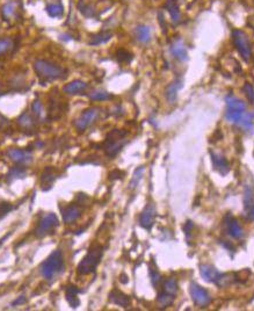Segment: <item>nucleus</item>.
Wrapping results in <instances>:
<instances>
[{
    "label": "nucleus",
    "mask_w": 254,
    "mask_h": 311,
    "mask_svg": "<svg viewBox=\"0 0 254 311\" xmlns=\"http://www.w3.org/2000/svg\"><path fill=\"white\" fill-rule=\"evenodd\" d=\"M103 257V248L99 244H93L88 249L87 253L81 259L79 265L77 267V272L79 275H88L94 273L98 268L99 264L101 263Z\"/></svg>",
    "instance_id": "obj_2"
},
{
    "label": "nucleus",
    "mask_w": 254,
    "mask_h": 311,
    "mask_svg": "<svg viewBox=\"0 0 254 311\" xmlns=\"http://www.w3.org/2000/svg\"><path fill=\"white\" fill-rule=\"evenodd\" d=\"M222 244L224 245V248H225V249L230 250V251H232V252L235 251V248H234V246H232V245L230 244V243H223V242H222Z\"/></svg>",
    "instance_id": "obj_44"
},
{
    "label": "nucleus",
    "mask_w": 254,
    "mask_h": 311,
    "mask_svg": "<svg viewBox=\"0 0 254 311\" xmlns=\"http://www.w3.org/2000/svg\"><path fill=\"white\" fill-rule=\"evenodd\" d=\"M210 156H212V162L215 170H216L221 176H227V174L230 172V165H229L227 158L213 151H210Z\"/></svg>",
    "instance_id": "obj_15"
},
{
    "label": "nucleus",
    "mask_w": 254,
    "mask_h": 311,
    "mask_svg": "<svg viewBox=\"0 0 254 311\" xmlns=\"http://www.w3.org/2000/svg\"><path fill=\"white\" fill-rule=\"evenodd\" d=\"M0 95H1V93H0Z\"/></svg>",
    "instance_id": "obj_48"
},
{
    "label": "nucleus",
    "mask_w": 254,
    "mask_h": 311,
    "mask_svg": "<svg viewBox=\"0 0 254 311\" xmlns=\"http://www.w3.org/2000/svg\"><path fill=\"white\" fill-rule=\"evenodd\" d=\"M193 228H194V224H193L192 221H188V222L185 224L184 231H185V234H186V236H187V237H188V235H191V234H192Z\"/></svg>",
    "instance_id": "obj_42"
},
{
    "label": "nucleus",
    "mask_w": 254,
    "mask_h": 311,
    "mask_svg": "<svg viewBox=\"0 0 254 311\" xmlns=\"http://www.w3.org/2000/svg\"><path fill=\"white\" fill-rule=\"evenodd\" d=\"M7 156L17 165H29L33 162V153H31L30 150L9 149L7 151Z\"/></svg>",
    "instance_id": "obj_12"
},
{
    "label": "nucleus",
    "mask_w": 254,
    "mask_h": 311,
    "mask_svg": "<svg viewBox=\"0 0 254 311\" xmlns=\"http://www.w3.org/2000/svg\"><path fill=\"white\" fill-rule=\"evenodd\" d=\"M182 88V80L181 79H175L173 83H171L169 86H167L166 88V92H165V95H166V99L169 102H174L175 100H177L178 98V93L180 89Z\"/></svg>",
    "instance_id": "obj_23"
},
{
    "label": "nucleus",
    "mask_w": 254,
    "mask_h": 311,
    "mask_svg": "<svg viewBox=\"0 0 254 311\" xmlns=\"http://www.w3.org/2000/svg\"><path fill=\"white\" fill-rule=\"evenodd\" d=\"M150 278H151V284L153 287H158V285L162 281V275L159 274V272L155 270V268H150Z\"/></svg>",
    "instance_id": "obj_40"
},
{
    "label": "nucleus",
    "mask_w": 254,
    "mask_h": 311,
    "mask_svg": "<svg viewBox=\"0 0 254 311\" xmlns=\"http://www.w3.org/2000/svg\"><path fill=\"white\" fill-rule=\"evenodd\" d=\"M79 293L80 291L76 287V286L70 285L65 288V299L71 308L76 309L79 307L80 301H79V299H78V294H79Z\"/></svg>",
    "instance_id": "obj_21"
},
{
    "label": "nucleus",
    "mask_w": 254,
    "mask_h": 311,
    "mask_svg": "<svg viewBox=\"0 0 254 311\" xmlns=\"http://www.w3.org/2000/svg\"><path fill=\"white\" fill-rule=\"evenodd\" d=\"M132 58H134V56H132V53H131V52H129L128 50H126V49H120V50H117V52H116V59L119 60L120 63L128 64V63H130V62H131Z\"/></svg>",
    "instance_id": "obj_35"
},
{
    "label": "nucleus",
    "mask_w": 254,
    "mask_h": 311,
    "mask_svg": "<svg viewBox=\"0 0 254 311\" xmlns=\"http://www.w3.org/2000/svg\"><path fill=\"white\" fill-rule=\"evenodd\" d=\"M45 9H46V13H48V15L50 17H53V19H59V17H62L64 14V6L60 1H55V2L49 3V5H46Z\"/></svg>",
    "instance_id": "obj_24"
},
{
    "label": "nucleus",
    "mask_w": 254,
    "mask_h": 311,
    "mask_svg": "<svg viewBox=\"0 0 254 311\" xmlns=\"http://www.w3.org/2000/svg\"><path fill=\"white\" fill-rule=\"evenodd\" d=\"M64 270V256L60 250H55L44 262L41 264L40 272L43 279L52 280Z\"/></svg>",
    "instance_id": "obj_4"
},
{
    "label": "nucleus",
    "mask_w": 254,
    "mask_h": 311,
    "mask_svg": "<svg viewBox=\"0 0 254 311\" xmlns=\"http://www.w3.org/2000/svg\"><path fill=\"white\" fill-rule=\"evenodd\" d=\"M170 51L172 53V56H173L175 59L180 60V62H185V60L188 59L187 48H186V45L182 40H175L170 46Z\"/></svg>",
    "instance_id": "obj_17"
},
{
    "label": "nucleus",
    "mask_w": 254,
    "mask_h": 311,
    "mask_svg": "<svg viewBox=\"0 0 254 311\" xmlns=\"http://www.w3.org/2000/svg\"><path fill=\"white\" fill-rule=\"evenodd\" d=\"M36 119H34L33 115L29 114L28 112H24L23 114H21L19 119H17V124L23 129L31 130L35 127V123H36Z\"/></svg>",
    "instance_id": "obj_25"
},
{
    "label": "nucleus",
    "mask_w": 254,
    "mask_h": 311,
    "mask_svg": "<svg viewBox=\"0 0 254 311\" xmlns=\"http://www.w3.org/2000/svg\"><path fill=\"white\" fill-rule=\"evenodd\" d=\"M227 228L229 231V235L235 239H241L244 236V230H243L242 225L236 219H234L231 215H228L227 219Z\"/></svg>",
    "instance_id": "obj_19"
},
{
    "label": "nucleus",
    "mask_w": 254,
    "mask_h": 311,
    "mask_svg": "<svg viewBox=\"0 0 254 311\" xmlns=\"http://www.w3.org/2000/svg\"><path fill=\"white\" fill-rule=\"evenodd\" d=\"M26 169L22 165H19V166H14L12 167V169L9 170L8 174H7V178L9 179V180H14V179H19V178H23L24 176H26Z\"/></svg>",
    "instance_id": "obj_34"
},
{
    "label": "nucleus",
    "mask_w": 254,
    "mask_h": 311,
    "mask_svg": "<svg viewBox=\"0 0 254 311\" xmlns=\"http://www.w3.org/2000/svg\"><path fill=\"white\" fill-rule=\"evenodd\" d=\"M175 296L169 294L166 292H160L158 296H157V303L160 306V308H167V307H171L174 303Z\"/></svg>",
    "instance_id": "obj_27"
},
{
    "label": "nucleus",
    "mask_w": 254,
    "mask_h": 311,
    "mask_svg": "<svg viewBox=\"0 0 254 311\" xmlns=\"http://www.w3.org/2000/svg\"><path fill=\"white\" fill-rule=\"evenodd\" d=\"M120 281L122 282V284H128V277L126 274H122L120 277Z\"/></svg>",
    "instance_id": "obj_46"
},
{
    "label": "nucleus",
    "mask_w": 254,
    "mask_h": 311,
    "mask_svg": "<svg viewBox=\"0 0 254 311\" xmlns=\"http://www.w3.org/2000/svg\"><path fill=\"white\" fill-rule=\"evenodd\" d=\"M189 293H191L193 302L200 308H206V307L212 305V298H210L209 293L196 282H192L189 286Z\"/></svg>",
    "instance_id": "obj_8"
},
{
    "label": "nucleus",
    "mask_w": 254,
    "mask_h": 311,
    "mask_svg": "<svg viewBox=\"0 0 254 311\" xmlns=\"http://www.w3.org/2000/svg\"><path fill=\"white\" fill-rule=\"evenodd\" d=\"M112 98L113 95L107 91H103V89H96V91L89 94V99L93 100V101H107V100H110Z\"/></svg>",
    "instance_id": "obj_32"
},
{
    "label": "nucleus",
    "mask_w": 254,
    "mask_h": 311,
    "mask_svg": "<svg viewBox=\"0 0 254 311\" xmlns=\"http://www.w3.org/2000/svg\"><path fill=\"white\" fill-rule=\"evenodd\" d=\"M243 92H244L246 98H248L249 102L251 103V105H254V87H253V85L250 84V83H246L244 85V87H243Z\"/></svg>",
    "instance_id": "obj_39"
},
{
    "label": "nucleus",
    "mask_w": 254,
    "mask_h": 311,
    "mask_svg": "<svg viewBox=\"0 0 254 311\" xmlns=\"http://www.w3.org/2000/svg\"><path fill=\"white\" fill-rule=\"evenodd\" d=\"M13 48V41L10 38H1L0 40V55H5Z\"/></svg>",
    "instance_id": "obj_38"
},
{
    "label": "nucleus",
    "mask_w": 254,
    "mask_h": 311,
    "mask_svg": "<svg viewBox=\"0 0 254 311\" xmlns=\"http://www.w3.org/2000/svg\"><path fill=\"white\" fill-rule=\"evenodd\" d=\"M99 113H100L99 108H96V107H92V108L84 110V112L78 116V119L74 121V127L77 128V130L83 133V131H85L87 128L91 127L92 124L95 122L99 116Z\"/></svg>",
    "instance_id": "obj_10"
},
{
    "label": "nucleus",
    "mask_w": 254,
    "mask_h": 311,
    "mask_svg": "<svg viewBox=\"0 0 254 311\" xmlns=\"http://www.w3.org/2000/svg\"><path fill=\"white\" fill-rule=\"evenodd\" d=\"M88 85L87 83H85L83 80H73L71 83L66 84L65 86L63 87V92L65 93L66 95H77V94H81L84 93L86 89H87Z\"/></svg>",
    "instance_id": "obj_18"
},
{
    "label": "nucleus",
    "mask_w": 254,
    "mask_h": 311,
    "mask_svg": "<svg viewBox=\"0 0 254 311\" xmlns=\"http://www.w3.org/2000/svg\"><path fill=\"white\" fill-rule=\"evenodd\" d=\"M166 9L169 10L170 15H171V19L173 22H179L180 21V17H181V13H180V9H179V6L178 3L174 1V0H167L166 2Z\"/></svg>",
    "instance_id": "obj_26"
},
{
    "label": "nucleus",
    "mask_w": 254,
    "mask_h": 311,
    "mask_svg": "<svg viewBox=\"0 0 254 311\" xmlns=\"http://www.w3.org/2000/svg\"><path fill=\"white\" fill-rule=\"evenodd\" d=\"M156 207L152 203H148L145 206V208L143 209V212L139 216V224L142 228H144L145 230H151L153 224H155L156 220Z\"/></svg>",
    "instance_id": "obj_13"
},
{
    "label": "nucleus",
    "mask_w": 254,
    "mask_h": 311,
    "mask_svg": "<svg viewBox=\"0 0 254 311\" xmlns=\"http://www.w3.org/2000/svg\"><path fill=\"white\" fill-rule=\"evenodd\" d=\"M200 274H201V277L205 281L218 285L220 287H224V286L229 285V282H230V279H228L229 275L221 273L213 265H207V264L200 265Z\"/></svg>",
    "instance_id": "obj_6"
},
{
    "label": "nucleus",
    "mask_w": 254,
    "mask_h": 311,
    "mask_svg": "<svg viewBox=\"0 0 254 311\" xmlns=\"http://www.w3.org/2000/svg\"><path fill=\"white\" fill-rule=\"evenodd\" d=\"M13 209H14V207L12 203H9L7 201H2L1 200V201H0V221H1L6 215H8Z\"/></svg>",
    "instance_id": "obj_37"
},
{
    "label": "nucleus",
    "mask_w": 254,
    "mask_h": 311,
    "mask_svg": "<svg viewBox=\"0 0 254 311\" xmlns=\"http://www.w3.org/2000/svg\"><path fill=\"white\" fill-rule=\"evenodd\" d=\"M254 205V189L248 185L244 191V207L246 210H250Z\"/></svg>",
    "instance_id": "obj_30"
},
{
    "label": "nucleus",
    "mask_w": 254,
    "mask_h": 311,
    "mask_svg": "<svg viewBox=\"0 0 254 311\" xmlns=\"http://www.w3.org/2000/svg\"><path fill=\"white\" fill-rule=\"evenodd\" d=\"M57 93L58 92L56 89V93H52L49 98L48 117L52 121L58 120L65 113V103H64L63 100L59 99V95Z\"/></svg>",
    "instance_id": "obj_11"
},
{
    "label": "nucleus",
    "mask_w": 254,
    "mask_h": 311,
    "mask_svg": "<svg viewBox=\"0 0 254 311\" xmlns=\"http://www.w3.org/2000/svg\"><path fill=\"white\" fill-rule=\"evenodd\" d=\"M9 235H10V232H8V234H7V235H5V236H3V237H2L1 239H0V248H1V245L3 244V242H5V241H6V239H7V237H8V236H9Z\"/></svg>",
    "instance_id": "obj_47"
},
{
    "label": "nucleus",
    "mask_w": 254,
    "mask_h": 311,
    "mask_svg": "<svg viewBox=\"0 0 254 311\" xmlns=\"http://www.w3.org/2000/svg\"><path fill=\"white\" fill-rule=\"evenodd\" d=\"M81 214H83V209H81V207L79 205H77V203H72V205L66 206L65 208L62 210L64 223L72 224L74 222H77V221L81 217Z\"/></svg>",
    "instance_id": "obj_14"
},
{
    "label": "nucleus",
    "mask_w": 254,
    "mask_h": 311,
    "mask_svg": "<svg viewBox=\"0 0 254 311\" xmlns=\"http://www.w3.org/2000/svg\"><path fill=\"white\" fill-rule=\"evenodd\" d=\"M26 301H27V299L24 298V296H21V298H19L17 300H15V301H14V302L12 303V306H13V307H15V306L23 305V303H26Z\"/></svg>",
    "instance_id": "obj_43"
},
{
    "label": "nucleus",
    "mask_w": 254,
    "mask_h": 311,
    "mask_svg": "<svg viewBox=\"0 0 254 311\" xmlns=\"http://www.w3.org/2000/svg\"><path fill=\"white\" fill-rule=\"evenodd\" d=\"M108 299L110 303L119 306L121 308H128V307L131 305L130 298H129L127 294H124L123 292L119 291V289H113V291L109 293Z\"/></svg>",
    "instance_id": "obj_16"
},
{
    "label": "nucleus",
    "mask_w": 254,
    "mask_h": 311,
    "mask_svg": "<svg viewBox=\"0 0 254 311\" xmlns=\"http://www.w3.org/2000/svg\"><path fill=\"white\" fill-rule=\"evenodd\" d=\"M113 37L112 31H101V33L94 35L89 41V45H100L108 42Z\"/></svg>",
    "instance_id": "obj_28"
},
{
    "label": "nucleus",
    "mask_w": 254,
    "mask_h": 311,
    "mask_svg": "<svg viewBox=\"0 0 254 311\" xmlns=\"http://www.w3.org/2000/svg\"><path fill=\"white\" fill-rule=\"evenodd\" d=\"M135 35L136 38H137L141 43L143 44L149 43L152 38L151 28L146 26V24H139V26H137V28L135 29Z\"/></svg>",
    "instance_id": "obj_22"
},
{
    "label": "nucleus",
    "mask_w": 254,
    "mask_h": 311,
    "mask_svg": "<svg viewBox=\"0 0 254 311\" xmlns=\"http://www.w3.org/2000/svg\"><path fill=\"white\" fill-rule=\"evenodd\" d=\"M127 131L114 129L107 135V137L103 142L102 148L105 150L106 155L114 158L119 153L127 143Z\"/></svg>",
    "instance_id": "obj_5"
},
{
    "label": "nucleus",
    "mask_w": 254,
    "mask_h": 311,
    "mask_svg": "<svg viewBox=\"0 0 254 311\" xmlns=\"http://www.w3.org/2000/svg\"><path fill=\"white\" fill-rule=\"evenodd\" d=\"M249 219L251 221H254V205L252 206V208L250 209V213H249Z\"/></svg>",
    "instance_id": "obj_45"
},
{
    "label": "nucleus",
    "mask_w": 254,
    "mask_h": 311,
    "mask_svg": "<svg viewBox=\"0 0 254 311\" xmlns=\"http://www.w3.org/2000/svg\"><path fill=\"white\" fill-rule=\"evenodd\" d=\"M58 224L59 220L58 217L56 216V214L53 213L46 214V215L42 217L40 223H38L36 230H35V235H36V237L38 238L44 237V236L55 230V229L58 227Z\"/></svg>",
    "instance_id": "obj_9"
},
{
    "label": "nucleus",
    "mask_w": 254,
    "mask_h": 311,
    "mask_svg": "<svg viewBox=\"0 0 254 311\" xmlns=\"http://www.w3.org/2000/svg\"><path fill=\"white\" fill-rule=\"evenodd\" d=\"M34 71L41 83H49V81L64 79L67 73V71L64 67L58 65V64L51 63L44 59H37L34 63Z\"/></svg>",
    "instance_id": "obj_1"
},
{
    "label": "nucleus",
    "mask_w": 254,
    "mask_h": 311,
    "mask_svg": "<svg viewBox=\"0 0 254 311\" xmlns=\"http://www.w3.org/2000/svg\"><path fill=\"white\" fill-rule=\"evenodd\" d=\"M178 289H179V286H178V282L175 279L173 278H170L167 279V280L164 281L163 284V291L169 293V294H172V295H177L178 294Z\"/></svg>",
    "instance_id": "obj_31"
},
{
    "label": "nucleus",
    "mask_w": 254,
    "mask_h": 311,
    "mask_svg": "<svg viewBox=\"0 0 254 311\" xmlns=\"http://www.w3.org/2000/svg\"><path fill=\"white\" fill-rule=\"evenodd\" d=\"M31 112H33L35 119L37 121H41L44 119L45 114H44V109H43V105L40 100H35L31 105Z\"/></svg>",
    "instance_id": "obj_33"
},
{
    "label": "nucleus",
    "mask_w": 254,
    "mask_h": 311,
    "mask_svg": "<svg viewBox=\"0 0 254 311\" xmlns=\"http://www.w3.org/2000/svg\"><path fill=\"white\" fill-rule=\"evenodd\" d=\"M225 102H227L225 119H227L228 122L239 127L249 114L246 112V103L234 95H228L225 98Z\"/></svg>",
    "instance_id": "obj_3"
},
{
    "label": "nucleus",
    "mask_w": 254,
    "mask_h": 311,
    "mask_svg": "<svg viewBox=\"0 0 254 311\" xmlns=\"http://www.w3.org/2000/svg\"><path fill=\"white\" fill-rule=\"evenodd\" d=\"M16 8H17V5H16L15 1L6 2L1 8V15H2L3 19L5 20L12 19V17L15 15Z\"/></svg>",
    "instance_id": "obj_29"
},
{
    "label": "nucleus",
    "mask_w": 254,
    "mask_h": 311,
    "mask_svg": "<svg viewBox=\"0 0 254 311\" xmlns=\"http://www.w3.org/2000/svg\"><path fill=\"white\" fill-rule=\"evenodd\" d=\"M126 173L121 170H114L109 173V180H119V179H122Z\"/></svg>",
    "instance_id": "obj_41"
},
{
    "label": "nucleus",
    "mask_w": 254,
    "mask_h": 311,
    "mask_svg": "<svg viewBox=\"0 0 254 311\" xmlns=\"http://www.w3.org/2000/svg\"><path fill=\"white\" fill-rule=\"evenodd\" d=\"M144 171H145V169L143 166L138 167V169L135 171L134 177H132L130 184H129V188L135 189L136 187H137V185L139 184V181L142 180V177H143V174H144Z\"/></svg>",
    "instance_id": "obj_36"
},
{
    "label": "nucleus",
    "mask_w": 254,
    "mask_h": 311,
    "mask_svg": "<svg viewBox=\"0 0 254 311\" xmlns=\"http://www.w3.org/2000/svg\"><path fill=\"white\" fill-rule=\"evenodd\" d=\"M56 178H57L56 170L51 166L45 167L41 176V186H42L43 191H48V189L51 188V186L53 184V181L56 180Z\"/></svg>",
    "instance_id": "obj_20"
},
{
    "label": "nucleus",
    "mask_w": 254,
    "mask_h": 311,
    "mask_svg": "<svg viewBox=\"0 0 254 311\" xmlns=\"http://www.w3.org/2000/svg\"><path fill=\"white\" fill-rule=\"evenodd\" d=\"M232 41H234L236 49H237L239 55L242 56V58L245 62H250V59L252 57V46L248 35L243 30L236 29L232 31Z\"/></svg>",
    "instance_id": "obj_7"
}]
</instances>
